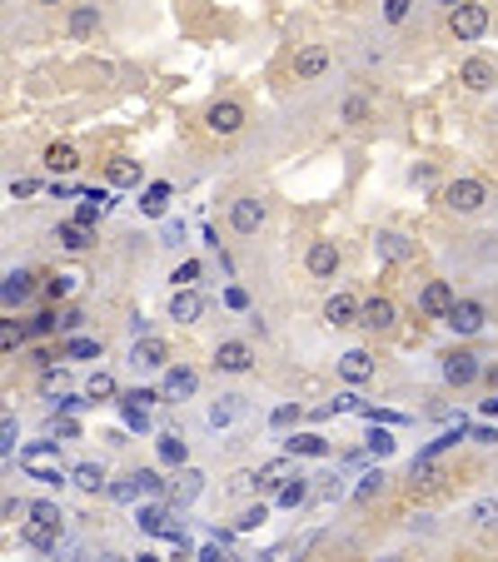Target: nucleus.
Masks as SVG:
<instances>
[{"label":"nucleus","instance_id":"nucleus-1","mask_svg":"<svg viewBox=\"0 0 498 562\" xmlns=\"http://www.w3.org/2000/svg\"><path fill=\"white\" fill-rule=\"evenodd\" d=\"M21 468L31 478H40V483H66V473H60V443L55 438H40V443L21 448Z\"/></svg>","mask_w":498,"mask_h":562},{"label":"nucleus","instance_id":"nucleus-2","mask_svg":"<svg viewBox=\"0 0 498 562\" xmlns=\"http://www.w3.org/2000/svg\"><path fill=\"white\" fill-rule=\"evenodd\" d=\"M449 31H454V40H484L488 11H484V5H474V0H458L454 11H449Z\"/></svg>","mask_w":498,"mask_h":562},{"label":"nucleus","instance_id":"nucleus-3","mask_svg":"<svg viewBox=\"0 0 498 562\" xmlns=\"http://www.w3.org/2000/svg\"><path fill=\"white\" fill-rule=\"evenodd\" d=\"M35 294H40V274L35 269H11L5 279H0V303L5 309H21V303H31Z\"/></svg>","mask_w":498,"mask_h":562},{"label":"nucleus","instance_id":"nucleus-4","mask_svg":"<svg viewBox=\"0 0 498 562\" xmlns=\"http://www.w3.org/2000/svg\"><path fill=\"white\" fill-rule=\"evenodd\" d=\"M478 354H468V348H449L444 354V383L449 389H468V383H478Z\"/></svg>","mask_w":498,"mask_h":562},{"label":"nucleus","instance_id":"nucleus-5","mask_svg":"<svg viewBox=\"0 0 498 562\" xmlns=\"http://www.w3.org/2000/svg\"><path fill=\"white\" fill-rule=\"evenodd\" d=\"M484 199H488L484 180H454L444 189V205L454 209V215H474V209H484Z\"/></svg>","mask_w":498,"mask_h":562},{"label":"nucleus","instance_id":"nucleus-6","mask_svg":"<svg viewBox=\"0 0 498 562\" xmlns=\"http://www.w3.org/2000/svg\"><path fill=\"white\" fill-rule=\"evenodd\" d=\"M205 493V473L200 468H190L184 463L180 473H174V483H165V497H170V508H190L195 497Z\"/></svg>","mask_w":498,"mask_h":562},{"label":"nucleus","instance_id":"nucleus-7","mask_svg":"<svg viewBox=\"0 0 498 562\" xmlns=\"http://www.w3.org/2000/svg\"><path fill=\"white\" fill-rule=\"evenodd\" d=\"M205 125H209V135H239L245 130V105H239V100H215Z\"/></svg>","mask_w":498,"mask_h":562},{"label":"nucleus","instance_id":"nucleus-8","mask_svg":"<svg viewBox=\"0 0 498 562\" xmlns=\"http://www.w3.org/2000/svg\"><path fill=\"white\" fill-rule=\"evenodd\" d=\"M484 303H474V299H454L444 309V324L454 329V334H478V329H484Z\"/></svg>","mask_w":498,"mask_h":562},{"label":"nucleus","instance_id":"nucleus-9","mask_svg":"<svg viewBox=\"0 0 498 562\" xmlns=\"http://www.w3.org/2000/svg\"><path fill=\"white\" fill-rule=\"evenodd\" d=\"M394 319H399V309H394V299H384V294H379V299L359 303V319H354V324H364L369 334H389V329H394Z\"/></svg>","mask_w":498,"mask_h":562},{"label":"nucleus","instance_id":"nucleus-10","mask_svg":"<svg viewBox=\"0 0 498 562\" xmlns=\"http://www.w3.org/2000/svg\"><path fill=\"white\" fill-rule=\"evenodd\" d=\"M215 368L219 373H249V368H254V348L239 344V338H225V344L215 348Z\"/></svg>","mask_w":498,"mask_h":562},{"label":"nucleus","instance_id":"nucleus-11","mask_svg":"<svg viewBox=\"0 0 498 562\" xmlns=\"http://www.w3.org/2000/svg\"><path fill=\"white\" fill-rule=\"evenodd\" d=\"M304 269L315 274V279L339 274V244H334V239H319V244H309V254H304Z\"/></svg>","mask_w":498,"mask_h":562},{"label":"nucleus","instance_id":"nucleus-12","mask_svg":"<svg viewBox=\"0 0 498 562\" xmlns=\"http://www.w3.org/2000/svg\"><path fill=\"white\" fill-rule=\"evenodd\" d=\"M130 364L135 368H165V364H170V344H165V338L140 334V338H135V348H130Z\"/></svg>","mask_w":498,"mask_h":562},{"label":"nucleus","instance_id":"nucleus-13","mask_svg":"<svg viewBox=\"0 0 498 562\" xmlns=\"http://www.w3.org/2000/svg\"><path fill=\"white\" fill-rule=\"evenodd\" d=\"M200 389V373H195V368H170V364H165V383H160V399H190V393H195Z\"/></svg>","mask_w":498,"mask_h":562},{"label":"nucleus","instance_id":"nucleus-14","mask_svg":"<svg viewBox=\"0 0 498 562\" xmlns=\"http://www.w3.org/2000/svg\"><path fill=\"white\" fill-rule=\"evenodd\" d=\"M264 224V205L260 199H235V209H229V229L235 234H260Z\"/></svg>","mask_w":498,"mask_h":562},{"label":"nucleus","instance_id":"nucleus-15","mask_svg":"<svg viewBox=\"0 0 498 562\" xmlns=\"http://www.w3.org/2000/svg\"><path fill=\"white\" fill-rule=\"evenodd\" d=\"M200 314H205V299H200L190 284H184V289H174V299H170V319H174V324H195Z\"/></svg>","mask_w":498,"mask_h":562},{"label":"nucleus","instance_id":"nucleus-16","mask_svg":"<svg viewBox=\"0 0 498 562\" xmlns=\"http://www.w3.org/2000/svg\"><path fill=\"white\" fill-rule=\"evenodd\" d=\"M458 80H464V90H488V85L498 80V70H494V60L474 55V60H464V66H458Z\"/></svg>","mask_w":498,"mask_h":562},{"label":"nucleus","instance_id":"nucleus-17","mask_svg":"<svg viewBox=\"0 0 498 562\" xmlns=\"http://www.w3.org/2000/svg\"><path fill=\"white\" fill-rule=\"evenodd\" d=\"M325 70H329V50H325V45H309V50L294 55V75H299V80H319Z\"/></svg>","mask_w":498,"mask_h":562},{"label":"nucleus","instance_id":"nucleus-18","mask_svg":"<svg viewBox=\"0 0 498 562\" xmlns=\"http://www.w3.org/2000/svg\"><path fill=\"white\" fill-rule=\"evenodd\" d=\"M339 373H344L349 383H369V379H374V358H369V348H349V354L339 358Z\"/></svg>","mask_w":498,"mask_h":562},{"label":"nucleus","instance_id":"nucleus-19","mask_svg":"<svg viewBox=\"0 0 498 562\" xmlns=\"http://www.w3.org/2000/svg\"><path fill=\"white\" fill-rule=\"evenodd\" d=\"M449 303H454V289H449L444 279H433L429 289L419 294V309H423L429 319H444V309H449Z\"/></svg>","mask_w":498,"mask_h":562},{"label":"nucleus","instance_id":"nucleus-20","mask_svg":"<svg viewBox=\"0 0 498 562\" xmlns=\"http://www.w3.org/2000/svg\"><path fill=\"white\" fill-rule=\"evenodd\" d=\"M374 249H379V259H394V264H404V259H414V244L404 234H394V229H384V234H374Z\"/></svg>","mask_w":498,"mask_h":562},{"label":"nucleus","instance_id":"nucleus-21","mask_svg":"<svg viewBox=\"0 0 498 562\" xmlns=\"http://www.w3.org/2000/svg\"><path fill=\"white\" fill-rule=\"evenodd\" d=\"M239 418H245V399H239V393H225V399L209 403V423H215V428H229V423H239Z\"/></svg>","mask_w":498,"mask_h":562},{"label":"nucleus","instance_id":"nucleus-22","mask_svg":"<svg viewBox=\"0 0 498 562\" xmlns=\"http://www.w3.org/2000/svg\"><path fill=\"white\" fill-rule=\"evenodd\" d=\"M284 448H289V458H325L329 438H319V433H294V438H284Z\"/></svg>","mask_w":498,"mask_h":562},{"label":"nucleus","instance_id":"nucleus-23","mask_svg":"<svg viewBox=\"0 0 498 562\" xmlns=\"http://www.w3.org/2000/svg\"><path fill=\"white\" fill-rule=\"evenodd\" d=\"M325 319H329L334 329H349V324H354V319H359V303H354V294H334V299L325 303Z\"/></svg>","mask_w":498,"mask_h":562},{"label":"nucleus","instance_id":"nucleus-24","mask_svg":"<svg viewBox=\"0 0 498 562\" xmlns=\"http://www.w3.org/2000/svg\"><path fill=\"white\" fill-rule=\"evenodd\" d=\"M274 497H280V508H304V503H309V483H304V473H289L280 487H274Z\"/></svg>","mask_w":498,"mask_h":562},{"label":"nucleus","instance_id":"nucleus-25","mask_svg":"<svg viewBox=\"0 0 498 562\" xmlns=\"http://www.w3.org/2000/svg\"><path fill=\"white\" fill-rule=\"evenodd\" d=\"M45 164H50L55 174H76L80 170V150H76V145H66V140H55L50 150H45Z\"/></svg>","mask_w":498,"mask_h":562},{"label":"nucleus","instance_id":"nucleus-26","mask_svg":"<svg viewBox=\"0 0 498 562\" xmlns=\"http://www.w3.org/2000/svg\"><path fill=\"white\" fill-rule=\"evenodd\" d=\"M25 344H31V334H25L21 319H0V354L11 358V354H21Z\"/></svg>","mask_w":498,"mask_h":562},{"label":"nucleus","instance_id":"nucleus-27","mask_svg":"<svg viewBox=\"0 0 498 562\" xmlns=\"http://www.w3.org/2000/svg\"><path fill=\"white\" fill-rule=\"evenodd\" d=\"M70 483H76L80 493H100V487H105V468L100 463H76L70 468Z\"/></svg>","mask_w":498,"mask_h":562},{"label":"nucleus","instance_id":"nucleus-28","mask_svg":"<svg viewBox=\"0 0 498 562\" xmlns=\"http://www.w3.org/2000/svg\"><path fill=\"white\" fill-rule=\"evenodd\" d=\"M155 448H160L165 468H184V463H190V448H184V438H174V433H160V443H155Z\"/></svg>","mask_w":498,"mask_h":562},{"label":"nucleus","instance_id":"nucleus-29","mask_svg":"<svg viewBox=\"0 0 498 562\" xmlns=\"http://www.w3.org/2000/svg\"><path fill=\"white\" fill-rule=\"evenodd\" d=\"M135 522H140V532H150V538H165V528H170V508L150 503V508L135 513Z\"/></svg>","mask_w":498,"mask_h":562},{"label":"nucleus","instance_id":"nucleus-30","mask_svg":"<svg viewBox=\"0 0 498 562\" xmlns=\"http://www.w3.org/2000/svg\"><path fill=\"white\" fill-rule=\"evenodd\" d=\"M105 180L120 184V189H130V184H140V164H135V160H110L105 164Z\"/></svg>","mask_w":498,"mask_h":562},{"label":"nucleus","instance_id":"nucleus-31","mask_svg":"<svg viewBox=\"0 0 498 562\" xmlns=\"http://www.w3.org/2000/svg\"><path fill=\"white\" fill-rule=\"evenodd\" d=\"M289 473H294V463H289V458H274V463H264L260 473H254V487H280Z\"/></svg>","mask_w":498,"mask_h":562},{"label":"nucleus","instance_id":"nucleus-32","mask_svg":"<svg viewBox=\"0 0 498 562\" xmlns=\"http://www.w3.org/2000/svg\"><path fill=\"white\" fill-rule=\"evenodd\" d=\"M95 31H100V11H90V5H85V11L70 15V40H90Z\"/></svg>","mask_w":498,"mask_h":562},{"label":"nucleus","instance_id":"nucleus-33","mask_svg":"<svg viewBox=\"0 0 498 562\" xmlns=\"http://www.w3.org/2000/svg\"><path fill=\"white\" fill-rule=\"evenodd\" d=\"M21 538L31 542V548H40V552H55V538H60V532H55V528H45V522H25V528H21Z\"/></svg>","mask_w":498,"mask_h":562},{"label":"nucleus","instance_id":"nucleus-34","mask_svg":"<svg viewBox=\"0 0 498 562\" xmlns=\"http://www.w3.org/2000/svg\"><path fill=\"white\" fill-rule=\"evenodd\" d=\"M120 393V383L110 379V373H90V383H85V399L90 403H105V399H115Z\"/></svg>","mask_w":498,"mask_h":562},{"label":"nucleus","instance_id":"nucleus-35","mask_svg":"<svg viewBox=\"0 0 498 562\" xmlns=\"http://www.w3.org/2000/svg\"><path fill=\"white\" fill-rule=\"evenodd\" d=\"M55 239H60L66 249H90V229L76 224V219H70V224H55Z\"/></svg>","mask_w":498,"mask_h":562},{"label":"nucleus","instance_id":"nucleus-36","mask_svg":"<svg viewBox=\"0 0 498 562\" xmlns=\"http://www.w3.org/2000/svg\"><path fill=\"white\" fill-rule=\"evenodd\" d=\"M120 413H125V423H130L135 433H145V428H150V408H145V403H135L130 393L120 399Z\"/></svg>","mask_w":498,"mask_h":562},{"label":"nucleus","instance_id":"nucleus-37","mask_svg":"<svg viewBox=\"0 0 498 562\" xmlns=\"http://www.w3.org/2000/svg\"><path fill=\"white\" fill-rule=\"evenodd\" d=\"M60 354H66V358H100V354H105V344H100V338H66Z\"/></svg>","mask_w":498,"mask_h":562},{"label":"nucleus","instance_id":"nucleus-38","mask_svg":"<svg viewBox=\"0 0 498 562\" xmlns=\"http://www.w3.org/2000/svg\"><path fill=\"white\" fill-rule=\"evenodd\" d=\"M439 478H444V468L433 463V458H423V453L414 458V487H419V483H423V487H433Z\"/></svg>","mask_w":498,"mask_h":562},{"label":"nucleus","instance_id":"nucleus-39","mask_svg":"<svg viewBox=\"0 0 498 562\" xmlns=\"http://www.w3.org/2000/svg\"><path fill=\"white\" fill-rule=\"evenodd\" d=\"M55 329H60V314H55V309H40V314L25 324V334H31V338H45V334H55Z\"/></svg>","mask_w":498,"mask_h":562},{"label":"nucleus","instance_id":"nucleus-40","mask_svg":"<svg viewBox=\"0 0 498 562\" xmlns=\"http://www.w3.org/2000/svg\"><path fill=\"white\" fill-rule=\"evenodd\" d=\"M165 205H170V184H150L145 199H140V209L145 215H165Z\"/></svg>","mask_w":498,"mask_h":562},{"label":"nucleus","instance_id":"nucleus-41","mask_svg":"<svg viewBox=\"0 0 498 562\" xmlns=\"http://www.w3.org/2000/svg\"><path fill=\"white\" fill-rule=\"evenodd\" d=\"M264 518H270V508H264V503H249V508L235 518V528L239 532H254V528H264Z\"/></svg>","mask_w":498,"mask_h":562},{"label":"nucleus","instance_id":"nucleus-42","mask_svg":"<svg viewBox=\"0 0 498 562\" xmlns=\"http://www.w3.org/2000/svg\"><path fill=\"white\" fill-rule=\"evenodd\" d=\"M468 518H474L478 528H498V503L494 497H478L474 508H468Z\"/></svg>","mask_w":498,"mask_h":562},{"label":"nucleus","instance_id":"nucleus-43","mask_svg":"<svg viewBox=\"0 0 498 562\" xmlns=\"http://www.w3.org/2000/svg\"><path fill=\"white\" fill-rule=\"evenodd\" d=\"M379 493H384V473H379V468H374V473H364V483L354 487V497H359V503H374V497H379Z\"/></svg>","mask_w":498,"mask_h":562},{"label":"nucleus","instance_id":"nucleus-44","mask_svg":"<svg viewBox=\"0 0 498 562\" xmlns=\"http://www.w3.org/2000/svg\"><path fill=\"white\" fill-rule=\"evenodd\" d=\"M31 522H45V528H55V532H60V508L40 497V503H31Z\"/></svg>","mask_w":498,"mask_h":562},{"label":"nucleus","instance_id":"nucleus-45","mask_svg":"<svg viewBox=\"0 0 498 562\" xmlns=\"http://www.w3.org/2000/svg\"><path fill=\"white\" fill-rule=\"evenodd\" d=\"M369 110H374V105H369V95H349L344 100V119H349V125H364Z\"/></svg>","mask_w":498,"mask_h":562},{"label":"nucleus","instance_id":"nucleus-46","mask_svg":"<svg viewBox=\"0 0 498 562\" xmlns=\"http://www.w3.org/2000/svg\"><path fill=\"white\" fill-rule=\"evenodd\" d=\"M369 453H374V458H389V453H394V433H389V428H374V433H369Z\"/></svg>","mask_w":498,"mask_h":562},{"label":"nucleus","instance_id":"nucleus-47","mask_svg":"<svg viewBox=\"0 0 498 562\" xmlns=\"http://www.w3.org/2000/svg\"><path fill=\"white\" fill-rule=\"evenodd\" d=\"M135 493H140V473H130L125 483H115V487H110V497H115V503H130Z\"/></svg>","mask_w":498,"mask_h":562},{"label":"nucleus","instance_id":"nucleus-48","mask_svg":"<svg viewBox=\"0 0 498 562\" xmlns=\"http://www.w3.org/2000/svg\"><path fill=\"white\" fill-rule=\"evenodd\" d=\"M70 289H76V279H70V274H55V279H45V294H50V299H66Z\"/></svg>","mask_w":498,"mask_h":562},{"label":"nucleus","instance_id":"nucleus-49","mask_svg":"<svg viewBox=\"0 0 498 562\" xmlns=\"http://www.w3.org/2000/svg\"><path fill=\"white\" fill-rule=\"evenodd\" d=\"M170 279H174V289H184V284H195V279H200V264H195V259H184L180 269L170 274Z\"/></svg>","mask_w":498,"mask_h":562},{"label":"nucleus","instance_id":"nucleus-50","mask_svg":"<svg viewBox=\"0 0 498 562\" xmlns=\"http://www.w3.org/2000/svg\"><path fill=\"white\" fill-rule=\"evenodd\" d=\"M40 389H45V393L66 389V368H50V364H45V373H40Z\"/></svg>","mask_w":498,"mask_h":562},{"label":"nucleus","instance_id":"nucleus-51","mask_svg":"<svg viewBox=\"0 0 498 562\" xmlns=\"http://www.w3.org/2000/svg\"><path fill=\"white\" fill-rule=\"evenodd\" d=\"M299 423V403H284V408H274V428H294Z\"/></svg>","mask_w":498,"mask_h":562},{"label":"nucleus","instance_id":"nucleus-52","mask_svg":"<svg viewBox=\"0 0 498 562\" xmlns=\"http://www.w3.org/2000/svg\"><path fill=\"white\" fill-rule=\"evenodd\" d=\"M140 493H165V478L155 468H140Z\"/></svg>","mask_w":498,"mask_h":562},{"label":"nucleus","instance_id":"nucleus-53","mask_svg":"<svg viewBox=\"0 0 498 562\" xmlns=\"http://www.w3.org/2000/svg\"><path fill=\"white\" fill-rule=\"evenodd\" d=\"M414 0H384V21H404Z\"/></svg>","mask_w":498,"mask_h":562},{"label":"nucleus","instance_id":"nucleus-54","mask_svg":"<svg viewBox=\"0 0 498 562\" xmlns=\"http://www.w3.org/2000/svg\"><path fill=\"white\" fill-rule=\"evenodd\" d=\"M11 448H15V423H11V418H0V458L11 453Z\"/></svg>","mask_w":498,"mask_h":562},{"label":"nucleus","instance_id":"nucleus-55","mask_svg":"<svg viewBox=\"0 0 498 562\" xmlns=\"http://www.w3.org/2000/svg\"><path fill=\"white\" fill-rule=\"evenodd\" d=\"M319 497H325V503H339V497H344V478H329V483L319 487Z\"/></svg>","mask_w":498,"mask_h":562},{"label":"nucleus","instance_id":"nucleus-56","mask_svg":"<svg viewBox=\"0 0 498 562\" xmlns=\"http://www.w3.org/2000/svg\"><path fill=\"white\" fill-rule=\"evenodd\" d=\"M80 324H85V314H80V309H66V314H60V329H66V334H76Z\"/></svg>","mask_w":498,"mask_h":562},{"label":"nucleus","instance_id":"nucleus-57","mask_svg":"<svg viewBox=\"0 0 498 562\" xmlns=\"http://www.w3.org/2000/svg\"><path fill=\"white\" fill-rule=\"evenodd\" d=\"M160 244L180 249V244H184V224H165V239H160Z\"/></svg>","mask_w":498,"mask_h":562},{"label":"nucleus","instance_id":"nucleus-58","mask_svg":"<svg viewBox=\"0 0 498 562\" xmlns=\"http://www.w3.org/2000/svg\"><path fill=\"white\" fill-rule=\"evenodd\" d=\"M225 303H229V309H249V294H245V289H229Z\"/></svg>","mask_w":498,"mask_h":562},{"label":"nucleus","instance_id":"nucleus-59","mask_svg":"<svg viewBox=\"0 0 498 562\" xmlns=\"http://www.w3.org/2000/svg\"><path fill=\"white\" fill-rule=\"evenodd\" d=\"M35 189H40V184H35V180H15V199H25V195H35Z\"/></svg>","mask_w":498,"mask_h":562},{"label":"nucleus","instance_id":"nucleus-60","mask_svg":"<svg viewBox=\"0 0 498 562\" xmlns=\"http://www.w3.org/2000/svg\"><path fill=\"white\" fill-rule=\"evenodd\" d=\"M478 379L488 383V389H498V364H488V368H478Z\"/></svg>","mask_w":498,"mask_h":562},{"label":"nucleus","instance_id":"nucleus-61","mask_svg":"<svg viewBox=\"0 0 498 562\" xmlns=\"http://www.w3.org/2000/svg\"><path fill=\"white\" fill-rule=\"evenodd\" d=\"M484 418H498V389H494V399H484Z\"/></svg>","mask_w":498,"mask_h":562},{"label":"nucleus","instance_id":"nucleus-62","mask_svg":"<svg viewBox=\"0 0 498 562\" xmlns=\"http://www.w3.org/2000/svg\"><path fill=\"white\" fill-rule=\"evenodd\" d=\"M439 5H449V11H454V5H458V0H439Z\"/></svg>","mask_w":498,"mask_h":562},{"label":"nucleus","instance_id":"nucleus-63","mask_svg":"<svg viewBox=\"0 0 498 562\" xmlns=\"http://www.w3.org/2000/svg\"><path fill=\"white\" fill-rule=\"evenodd\" d=\"M40 5H60V0H40Z\"/></svg>","mask_w":498,"mask_h":562}]
</instances>
